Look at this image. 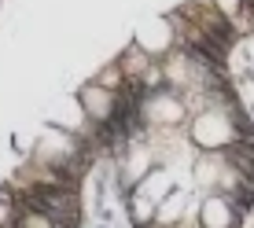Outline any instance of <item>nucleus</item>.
Returning a JSON list of instances; mask_svg holds the SVG:
<instances>
[{
  "label": "nucleus",
  "instance_id": "1",
  "mask_svg": "<svg viewBox=\"0 0 254 228\" xmlns=\"http://www.w3.org/2000/svg\"><path fill=\"white\" fill-rule=\"evenodd\" d=\"M188 136H191V144H195L199 151H221V147H229V144L240 140L232 118L221 107L199 111L195 118H191V125H188Z\"/></svg>",
  "mask_w": 254,
  "mask_h": 228
},
{
  "label": "nucleus",
  "instance_id": "2",
  "mask_svg": "<svg viewBox=\"0 0 254 228\" xmlns=\"http://www.w3.org/2000/svg\"><path fill=\"white\" fill-rule=\"evenodd\" d=\"M173 41H177V33H173V22L162 19V15H155V19H147V22L136 30L133 45L144 48L147 56H166V52L173 48Z\"/></svg>",
  "mask_w": 254,
  "mask_h": 228
},
{
  "label": "nucleus",
  "instance_id": "3",
  "mask_svg": "<svg viewBox=\"0 0 254 228\" xmlns=\"http://www.w3.org/2000/svg\"><path fill=\"white\" fill-rule=\"evenodd\" d=\"M185 114H188L185 100L173 96V92H151L147 103H144V118L151 121V125H181Z\"/></svg>",
  "mask_w": 254,
  "mask_h": 228
},
{
  "label": "nucleus",
  "instance_id": "4",
  "mask_svg": "<svg viewBox=\"0 0 254 228\" xmlns=\"http://www.w3.org/2000/svg\"><path fill=\"white\" fill-rule=\"evenodd\" d=\"M77 103L85 107V118L89 121H107L115 114V89H103L100 81H89L77 92Z\"/></svg>",
  "mask_w": 254,
  "mask_h": 228
},
{
  "label": "nucleus",
  "instance_id": "5",
  "mask_svg": "<svg viewBox=\"0 0 254 228\" xmlns=\"http://www.w3.org/2000/svg\"><path fill=\"white\" fill-rule=\"evenodd\" d=\"M199 225L203 228H232L236 225V210H232V199L214 191L199 203Z\"/></svg>",
  "mask_w": 254,
  "mask_h": 228
},
{
  "label": "nucleus",
  "instance_id": "6",
  "mask_svg": "<svg viewBox=\"0 0 254 228\" xmlns=\"http://www.w3.org/2000/svg\"><path fill=\"white\" fill-rule=\"evenodd\" d=\"M151 170H155V159H151V151H147L144 144H133L126 151V159H122V177H126V184H140Z\"/></svg>",
  "mask_w": 254,
  "mask_h": 228
},
{
  "label": "nucleus",
  "instance_id": "7",
  "mask_svg": "<svg viewBox=\"0 0 254 228\" xmlns=\"http://www.w3.org/2000/svg\"><path fill=\"white\" fill-rule=\"evenodd\" d=\"M185 210H188V191L185 188H173L170 195L155 206V221H159V225H177L181 217H185Z\"/></svg>",
  "mask_w": 254,
  "mask_h": 228
},
{
  "label": "nucleus",
  "instance_id": "8",
  "mask_svg": "<svg viewBox=\"0 0 254 228\" xmlns=\"http://www.w3.org/2000/svg\"><path fill=\"white\" fill-rule=\"evenodd\" d=\"M221 170H225V162L217 159V155H199V159L191 162V180H195L199 188H214V184H221Z\"/></svg>",
  "mask_w": 254,
  "mask_h": 228
},
{
  "label": "nucleus",
  "instance_id": "9",
  "mask_svg": "<svg viewBox=\"0 0 254 228\" xmlns=\"http://www.w3.org/2000/svg\"><path fill=\"white\" fill-rule=\"evenodd\" d=\"M136 191H144L151 203H162V199L173 191V173H170V170H151L144 180L136 184Z\"/></svg>",
  "mask_w": 254,
  "mask_h": 228
},
{
  "label": "nucleus",
  "instance_id": "10",
  "mask_svg": "<svg viewBox=\"0 0 254 228\" xmlns=\"http://www.w3.org/2000/svg\"><path fill=\"white\" fill-rule=\"evenodd\" d=\"M155 206L159 203H151L144 191H136V195L129 199V217H133L136 225H147V221H155Z\"/></svg>",
  "mask_w": 254,
  "mask_h": 228
},
{
  "label": "nucleus",
  "instance_id": "11",
  "mask_svg": "<svg viewBox=\"0 0 254 228\" xmlns=\"http://www.w3.org/2000/svg\"><path fill=\"white\" fill-rule=\"evenodd\" d=\"M122 63H126V66H122L126 74H147V52L133 45V48L126 52V59H122Z\"/></svg>",
  "mask_w": 254,
  "mask_h": 228
},
{
  "label": "nucleus",
  "instance_id": "12",
  "mask_svg": "<svg viewBox=\"0 0 254 228\" xmlns=\"http://www.w3.org/2000/svg\"><path fill=\"white\" fill-rule=\"evenodd\" d=\"M122 74H126V70H122V66H107V70H103L100 77H96V81H100L103 89H115V85L122 81Z\"/></svg>",
  "mask_w": 254,
  "mask_h": 228
},
{
  "label": "nucleus",
  "instance_id": "13",
  "mask_svg": "<svg viewBox=\"0 0 254 228\" xmlns=\"http://www.w3.org/2000/svg\"><path fill=\"white\" fill-rule=\"evenodd\" d=\"M22 228H52V221L45 214H26L22 217Z\"/></svg>",
  "mask_w": 254,
  "mask_h": 228
},
{
  "label": "nucleus",
  "instance_id": "14",
  "mask_svg": "<svg viewBox=\"0 0 254 228\" xmlns=\"http://www.w3.org/2000/svg\"><path fill=\"white\" fill-rule=\"evenodd\" d=\"M214 4H217V7H225L229 15H236V11H240V0H214Z\"/></svg>",
  "mask_w": 254,
  "mask_h": 228
},
{
  "label": "nucleus",
  "instance_id": "15",
  "mask_svg": "<svg viewBox=\"0 0 254 228\" xmlns=\"http://www.w3.org/2000/svg\"><path fill=\"white\" fill-rule=\"evenodd\" d=\"M7 221H11V206H7V203H0V228H4Z\"/></svg>",
  "mask_w": 254,
  "mask_h": 228
}]
</instances>
